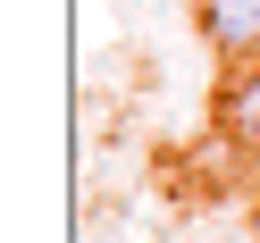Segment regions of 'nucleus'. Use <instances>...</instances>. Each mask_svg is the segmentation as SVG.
<instances>
[{"label":"nucleus","instance_id":"f257e3e1","mask_svg":"<svg viewBox=\"0 0 260 243\" xmlns=\"http://www.w3.org/2000/svg\"><path fill=\"white\" fill-rule=\"evenodd\" d=\"M218 134L235 151L260 159V59H226V84H218Z\"/></svg>","mask_w":260,"mask_h":243},{"label":"nucleus","instance_id":"f03ea898","mask_svg":"<svg viewBox=\"0 0 260 243\" xmlns=\"http://www.w3.org/2000/svg\"><path fill=\"white\" fill-rule=\"evenodd\" d=\"M193 25L218 59H260V0H193Z\"/></svg>","mask_w":260,"mask_h":243}]
</instances>
